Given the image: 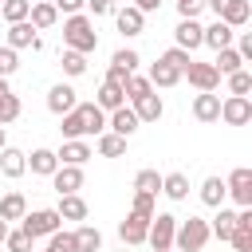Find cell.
<instances>
[{"mask_svg":"<svg viewBox=\"0 0 252 252\" xmlns=\"http://www.w3.org/2000/svg\"><path fill=\"white\" fill-rule=\"evenodd\" d=\"M63 43H67L71 51L91 55V51L98 47V32H94V24H91L83 12H75V16H67V20H63Z\"/></svg>","mask_w":252,"mask_h":252,"instance_id":"6da1fadb","label":"cell"},{"mask_svg":"<svg viewBox=\"0 0 252 252\" xmlns=\"http://www.w3.org/2000/svg\"><path fill=\"white\" fill-rule=\"evenodd\" d=\"M205 244H209V220L189 217V220H181L173 228V248L177 252H201Z\"/></svg>","mask_w":252,"mask_h":252,"instance_id":"7a4b0ae2","label":"cell"},{"mask_svg":"<svg viewBox=\"0 0 252 252\" xmlns=\"http://www.w3.org/2000/svg\"><path fill=\"white\" fill-rule=\"evenodd\" d=\"M173 228H177V217H169V213H154V217H150V228H146V244H150L154 252L173 248Z\"/></svg>","mask_w":252,"mask_h":252,"instance_id":"3957f363","label":"cell"},{"mask_svg":"<svg viewBox=\"0 0 252 252\" xmlns=\"http://www.w3.org/2000/svg\"><path fill=\"white\" fill-rule=\"evenodd\" d=\"M59 224H63V217H59L55 209H35V213H24V232H28L32 240H39V236H51Z\"/></svg>","mask_w":252,"mask_h":252,"instance_id":"277c9868","label":"cell"},{"mask_svg":"<svg viewBox=\"0 0 252 252\" xmlns=\"http://www.w3.org/2000/svg\"><path fill=\"white\" fill-rule=\"evenodd\" d=\"M224 197H232L240 209L252 205V169H248V165H240V169L228 173V181H224Z\"/></svg>","mask_w":252,"mask_h":252,"instance_id":"5b68a950","label":"cell"},{"mask_svg":"<svg viewBox=\"0 0 252 252\" xmlns=\"http://www.w3.org/2000/svg\"><path fill=\"white\" fill-rule=\"evenodd\" d=\"M220 122H228V126H248V122H252V102H248V94H228V98L220 102Z\"/></svg>","mask_w":252,"mask_h":252,"instance_id":"8992f818","label":"cell"},{"mask_svg":"<svg viewBox=\"0 0 252 252\" xmlns=\"http://www.w3.org/2000/svg\"><path fill=\"white\" fill-rule=\"evenodd\" d=\"M181 75H185L197 91H217V87H220V75H217L213 63H197V59H189V67H185Z\"/></svg>","mask_w":252,"mask_h":252,"instance_id":"52a82bcc","label":"cell"},{"mask_svg":"<svg viewBox=\"0 0 252 252\" xmlns=\"http://www.w3.org/2000/svg\"><path fill=\"white\" fill-rule=\"evenodd\" d=\"M146 228H150V217L126 213V220L118 224V236H122V244H146Z\"/></svg>","mask_w":252,"mask_h":252,"instance_id":"ba28073f","label":"cell"},{"mask_svg":"<svg viewBox=\"0 0 252 252\" xmlns=\"http://www.w3.org/2000/svg\"><path fill=\"white\" fill-rule=\"evenodd\" d=\"M8 47H32V51H39L43 43H39V35H35V28L28 24V20H20V24H8Z\"/></svg>","mask_w":252,"mask_h":252,"instance_id":"9c48e42d","label":"cell"},{"mask_svg":"<svg viewBox=\"0 0 252 252\" xmlns=\"http://www.w3.org/2000/svg\"><path fill=\"white\" fill-rule=\"evenodd\" d=\"M193 118H197V122H220V94L201 91V94L193 98Z\"/></svg>","mask_w":252,"mask_h":252,"instance_id":"30bf717a","label":"cell"},{"mask_svg":"<svg viewBox=\"0 0 252 252\" xmlns=\"http://www.w3.org/2000/svg\"><path fill=\"white\" fill-rule=\"evenodd\" d=\"M55 158H59V165H83V161H91L94 154H91V146H87L83 138H67L63 150H55Z\"/></svg>","mask_w":252,"mask_h":252,"instance_id":"8fae6325","label":"cell"},{"mask_svg":"<svg viewBox=\"0 0 252 252\" xmlns=\"http://www.w3.org/2000/svg\"><path fill=\"white\" fill-rule=\"evenodd\" d=\"M51 185H55V193H79L83 189V165H59L51 173Z\"/></svg>","mask_w":252,"mask_h":252,"instance_id":"7c38bea8","label":"cell"},{"mask_svg":"<svg viewBox=\"0 0 252 252\" xmlns=\"http://www.w3.org/2000/svg\"><path fill=\"white\" fill-rule=\"evenodd\" d=\"M201 43H205V28H201L197 20H181V24H177V47L193 55Z\"/></svg>","mask_w":252,"mask_h":252,"instance_id":"4fadbf2b","label":"cell"},{"mask_svg":"<svg viewBox=\"0 0 252 252\" xmlns=\"http://www.w3.org/2000/svg\"><path fill=\"white\" fill-rule=\"evenodd\" d=\"M138 126H142V122H138V114H134L126 102H122L118 110H110V118H106V130H114V134H122V138H130Z\"/></svg>","mask_w":252,"mask_h":252,"instance_id":"5bb4252c","label":"cell"},{"mask_svg":"<svg viewBox=\"0 0 252 252\" xmlns=\"http://www.w3.org/2000/svg\"><path fill=\"white\" fill-rule=\"evenodd\" d=\"M0 173H4V177H12V181H16V177H24V173H28V154H24V150L4 146V150H0Z\"/></svg>","mask_w":252,"mask_h":252,"instance_id":"9a60e30c","label":"cell"},{"mask_svg":"<svg viewBox=\"0 0 252 252\" xmlns=\"http://www.w3.org/2000/svg\"><path fill=\"white\" fill-rule=\"evenodd\" d=\"M248 16H252V4H248V0H224L220 12H217V20H224L228 28H244Z\"/></svg>","mask_w":252,"mask_h":252,"instance_id":"2e32d148","label":"cell"},{"mask_svg":"<svg viewBox=\"0 0 252 252\" xmlns=\"http://www.w3.org/2000/svg\"><path fill=\"white\" fill-rule=\"evenodd\" d=\"M55 20H59V12H55V4H51V0H35V4L28 8V24H32L35 32H47Z\"/></svg>","mask_w":252,"mask_h":252,"instance_id":"e0dca14e","label":"cell"},{"mask_svg":"<svg viewBox=\"0 0 252 252\" xmlns=\"http://www.w3.org/2000/svg\"><path fill=\"white\" fill-rule=\"evenodd\" d=\"M114 20H118V32H122V35H142V28H146V12H138L134 4L118 8Z\"/></svg>","mask_w":252,"mask_h":252,"instance_id":"ac0fdd59","label":"cell"},{"mask_svg":"<svg viewBox=\"0 0 252 252\" xmlns=\"http://www.w3.org/2000/svg\"><path fill=\"white\" fill-rule=\"evenodd\" d=\"M75 102H79V98H75V91H71L67 83H55V87L47 91V110H51V114H67V110H75Z\"/></svg>","mask_w":252,"mask_h":252,"instance_id":"d6986e66","label":"cell"},{"mask_svg":"<svg viewBox=\"0 0 252 252\" xmlns=\"http://www.w3.org/2000/svg\"><path fill=\"white\" fill-rule=\"evenodd\" d=\"M134 114H138V122H158L161 114H165V106H161V98L150 91V94H138L134 98V106H130Z\"/></svg>","mask_w":252,"mask_h":252,"instance_id":"ffe728a7","label":"cell"},{"mask_svg":"<svg viewBox=\"0 0 252 252\" xmlns=\"http://www.w3.org/2000/svg\"><path fill=\"white\" fill-rule=\"evenodd\" d=\"M55 213H59L63 220H87V201H83L79 193H59Z\"/></svg>","mask_w":252,"mask_h":252,"instance_id":"44dd1931","label":"cell"},{"mask_svg":"<svg viewBox=\"0 0 252 252\" xmlns=\"http://www.w3.org/2000/svg\"><path fill=\"white\" fill-rule=\"evenodd\" d=\"M79 114H83V126H87V134H102L106 130V110L102 106H94V102H79Z\"/></svg>","mask_w":252,"mask_h":252,"instance_id":"7402d4cb","label":"cell"},{"mask_svg":"<svg viewBox=\"0 0 252 252\" xmlns=\"http://www.w3.org/2000/svg\"><path fill=\"white\" fill-rule=\"evenodd\" d=\"M28 169H32V173H39V177H51V173L59 169V158H55V150H32V158H28Z\"/></svg>","mask_w":252,"mask_h":252,"instance_id":"603a6c76","label":"cell"},{"mask_svg":"<svg viewBox=\"0 0 252 252\" xmlns=\"http://www.w3.org/2000/svg\"><path fill=\"white\" fill-rule=\"evenodd\" d=\"M232 35H236V32H232L224 20H217V24H209V28H205V43H209L213 51H220V47H232Z\"/></svg>","mask_w":252,"mask_h":252,"instance_id":"cb8c5ba5","label":"cell"},{"mask_svg":"<svg viewBox=\"0 0 252 252\" xmlns=\"http://www.w3.org/2000/svg\"><path fill=\"white\" fill-rule=\"evenodd\" d=\"M122 102H126L122 87H118V83H106V79H102V87H98V94H94V106H102V110H118Z\"/></svg>","mask_w":252,"mask_h":252,"instance_id":"d4e9b609","label":"cell"},{"mask_svg":"<svg viewBox=\"0 0 252 252\" xmlns=\"http://www.w3.org/2000/svg\"><path fill=\"white\" fill-rule=\"evenodd\" d=\"M24 213H28L24 193H4L0 197V220H24Z\"/></svg>","mask_w":252,"mask_h":252,"instance_id":"484cf974","label":"cell"},{"mask_svg":"<svg viewBox=\"0 0 252 252\" xmlns=\"http://www.w3.org/2000/svg\"><path fill=\"white\" fill-rule=\"evenodd\" d=\"M146 79H150V87H173V83L181 79V71H177V67H169L165 59H158V63L150 67V75H146Z\"/></svg>","mask_w":252,"mask_h":252,"instance_id":"4316f807","label":"cell"},{"mask_svg":"<svg viewBox=\"0 0 252 252\" xmlns=\"http://www.w3.org/2000/svg\"><path fill=\"white\" fill-rule=\"evenodd\" d=\"M161 193H165L169 201H185V197H189V177H185V173H165V177H161Z\"/></svg>","mask_w":252,"mask_h":252,"instance_id":"83f0119b","label":"cell"},{"mask_svg":"<svg viewBox=\"0 0 252 252\" xmlns=\"http://www.w3.org/2000/svg\"><path fill=\"white\" fill-rule=\"evenodd\" d=\"M232 228H236V213L220 205V213H217V217H213V224H209V236H217V240H228V236H232Z\"/></svg>","mask_w":252,"mask_h":252,"instance_id":"f1b7e54d","label":"cell"},{"mask_svg":"<svg viewBox=\"0 0 252 252\" xmlns=\"http://www.w3.org/2000/svg\"><path fill=\"white\" fill-rule=\"evenodd\" d=\"M75 248L79 252H102V232L91 228V224H79L75 228Z\"/></svg>","mask_w":252,"mask_h":252,"instance_id":"f546056e","label":"cell"},{"mask_svg":"<svg viewBox=\"0 0 252 252\" xmlns=\"http://www.w3.org/2000/svg\"><path fill=\"white\" fill-rule=\"evenodd\" d=\"M213 67H217V75H232V71H240V67H244V59H240V51H236V47H220V51H217V59H213Z\"/></svg>","mask_w":252,"mask_h":252,"instance_id":"4dcf8cb0","label":"cell"},{"mask_svg":"<svg viewBox=\"0 0 252 252\" xmlns=\"http://www.w3.org/2000/svg\"><path fill=\"white\" fill-rule=\"evenodd\" d=\"M63 122H59V134L63 138H87V126H83V114H79V102H75V110H67V114H59Z\"/></svg>","mask_w":252,"mask_h":252,"instance_id":"1f68e13d","label":"cell"},{"mask_svg":"<svg viewBox=\"0 0 252 252\" xmlns=\"http://www.w3.org/2000/svg\"><path fill=\"white\" fill-rule=\"evenodd\" d=\"M98 154H102V158H122V154H126V138L114 134V130H102V134H98Z\"/></svg>","mask_w":252,"mask_h":252,"instance_id":"d6a6232c","label":"cell"},{"mask_svg":"<svg viewBox=\"0 0 252 252\" xmlns=\"http://www.w3.org/2000/svg\"><path fill=\"white\" fill-rule=\"evenodd\" d=\"M201 201L213 205V209H220V205H224V181H220V177H205V181H201Z\"/></svg>","mask_w":252,"mask_h":252,"instance_id":"836d02e7","label":"cell"},{"mask_svg":"<svg viewBox=\"0 0 252 252\" xmlns=\"http://www.w3.org/2000/svg\"><path fill=\"white\" fill-rule=\"evenodd\" d=\"M134 189H142V193H161V177H158V169H138V177H134Z\"/></svg>","mask_w":252,"mask_h":252,"instance_id":"e575fe53","label":"cell"},{"mask_svg":"<svg viewBox=\"0 0 252 252\" xmlns=\"http://www.w3.org/2000/svg\"><path fill=\"white\" fill-rule=\"evenodd\" d=\"M28 8H32V0H4V4H0V12H4V20H8V24L28 20Z\"/></svg>","mask_w":252,"mask_h":252,"instance_id":"d590c367","label":"cell"},{"mask_svg":"<svg viewBox=\"0 0 252 252\" xmlns=\"http://www.w3.org/2000/svg\"><path fill=\"white\" fill-rule=\"evenodd\" d=\"M43 252H79V248H75V232H59V228H55V232L47 236V248H43Z\"/></svg>","mask_w":252,"mask_h":252,"instance_id":"8d00e7d4","label":"cell"},{"mask_svg":"<svg viewBox=\"0 0 252 252\" xmlns=\"http://www.w3.org/2000/svg\"><path fill=\"white\" fill-rule=\"evenodd\" d=\"M20 118V98L12 94V91H4L0 94V126H8V122H16Z\"/></svg>","mask_w":252,"mask_h":252,"instance_id":"74e56055","label":"cell"},{"mask_svg":"<svg viewBox=\"0 0 252 252\" xmlns=\"http://www.w3.org/2000/svg\"><path fill=\"white\" fill-rule=\"evenodd\" d=\"M59 63H63V71H67V75H83V71H87V55H83V51H71V47L63 51V59H59Z\"/></svg>","mask_w":252,"mask_h":252,"instance_id":"f35d334b","label":"cell"},{"mask_svg":"<svg viewBox=\"0 0 252 252\" xmlns=\"http://www.w3.org/2000/svg\"><path fill=\"white\" fill-rule=\"evenodd\" d=\"M224 79H228V91H232V94H248V91H252V75H248L244 67L232 71V75H224Z\"/></svg>","mask_w":252,"mask_h":252,"instance_id":"ab89813d","label":"cell"},{"mask_svg":"<svg viewBox=\"0 0 252 252\" xmlns=\"http://www.w3.org/2000/svg\"><path fill=\"white\" fill-rule=\"evenodd\" d=\"M154 87H150V79H142V75H126V83H122V94H130V98H138V94H150Z\"/></svg>","mask_w":252,"mask_h":252,"instance_id":"60d3db41","label":"cell"},{"mask_svg":"<svg viewBox=\"0 0 252 252\" xmlns=\"http://www.w3.org/2000/svg\"><path fill=\"white\" fill-rule=\"evenodd\" d=\"M4 244H8V252H32V236L24 232V228H8V236H4Z\"/></svg>","mask_w":252,"mask_h":252,"instance_id":"b9f144b4","label":"cell"},{"mask_svg":"<svg viewBox=\"0 0 252 252\" xmlns=\"http://www.w3.org/2000/svg\"><path fill=\"white\" fill-rule=\"evenodd\" d=\"M110 63H114V67H122V71H130V75H134V71H138V63H142V59H138V51H130V47H122V51H114V59H110Z\"/></svg>","mask_w":252,"mask_h":252,"instance_id":"7bdbcfd3","label":"cell"},{"mask_svg":"<svg viewBox=\"0 0 252 252\" xmlns=\"http://www.w3.org/2000/svg\"><path fill=\"white\" fill-rule=\"evenodd\" d=\"M130 213L154 217V193H142V189H134V205H130Z\"/></svg>","mask_w":252,"mask_h":252,"instance_id":"ee69618b","label":"cell"},{"mask_svg":"<svg viewBox=\"0 0 252 252\" xmlns=\"http://www.w3.org/2000/svg\"><path fill=\"white\" fill-rule=\"evenodd\" d=\"M228 240H232V248H236V252H252V228H244V224H236Z\"/></svg>","mask_w":252,"mask_h":252,"instance_id":"f6af8a7d","label":"cell"},{"mask_svg":"<svg viewBox=\"0 0 252 252\" xmlns=\"http://www.w3.org/2000/svg\"><path fill=\"white\" fill-rule=\"evenodd\" d=\"M16 67H20V59H16V47H8V43H4V47H0V75L8 79Z\"/></svg>","mask_w":252,"mask_h":252,"instance_id":"bcb514c9","label":"cell"},{"mask_svg":"<svg viewBox=\"0 0 252 252\" xmlns=\"http://www.w3.org/2000/svg\"><path fill=\"white\" fill-rule=\"evenodd\" d=\"M161 59H165V63H169V67H177V71H185V67H189V59H193V55H189V51H181V47H169V51H165V55H161Z\"/></svg>","mask_w":252,"mask_h":252,"instance_id":"7dc6e473","label":"cell"},{"mask_svg":"<svg viewBox=\"0 0 252 252\" xmlns=\"http://www.w3.org/2000/svg\"><path fill=\"white\" fill-rule=\"evenodd\" d=\"M201 8H205V0H177V16L181 20H197Z\"/></svg>","mask_w":252,"mask_h":252,"instance_id":"c3c4849f","label":"cell"},{"mask_svg":"<svg viewBox=\"0 0 252 252\" xmlns=\"http://www.w3.org/2000/svg\"><path fill=\"white\" fill-rule=\"evenodd\" d=\"M83 8H87V0H55V12H67V16H75Z\"/></svg>","mask_w":252,"mask_h":252,"instance_id":"681fc988","label":"cell"},{"mask_svg":"<svg viewBox=\"0 0 252 252\" xmlns=\"http://www.w3.org/2000/svg\"><path fill=\"white\" fill-rule=\"evenodd\" d=\"M87 8L94 16H106V12H114V0H87Z\"/></svg>","mask_w":252,"mask_h":252,"instance_id":"f907efd6","label":"cell"},{"mask_svg":"<svg viewBox=\"0 0 252 252\" xmlns=\"http://www.w3.org/2000/svg\"><path fill=\"white\" fill-rule=\"evenodd\" d=\"M126 75H130V71H122V67H114V63L106 67V83H118V87H122V83H126Z\"/></svg>","mask_w":252,"mask_h":252,"instance_id":"816d5d0a","label":"cell"},{"mask_svg":"<svg viewBox=\"0 0 252 252\" xmlns=\"http://www.w3.org/2000/svg\"><path fill=\"white\" fill-rule=\"evenodd\" d=\"M236 51H240V59H252V35H248V32L240 35V47H236Z\"/></svg>","mask_w":252,"mask_h":252,"instance_id":"f5cc1de1","label":"cell"},{"mask_svg":"<svg viewBox=\"0 0 252 252\" xmlns=\"http://www.w3.org/2000/svg\"><path fill=\"white\" fill-rule=\"evenodd\" d=\"M134 8H138V12H158L161 0H134Z\"/></svg>","mask_w":252,"mask_h":252,"instance_id":"db71d44e","label":"cell"},{"mask_svg":"<svg viewBox=\"0 0 252 252\" xmlns=\"http://www.w3.org/2000/svg\"><path fill=\"white\" fill-rule=\"evenodd\" d=\"M4 236H8V220H0V244H4Z\"/></svg>","mask_w":252,"mask_h":252,"instance_id":"11a10c76","label":"cell"},{"mask_svg":"<svg viewBox=\"0 0 252 252\" xmlns=\"http://www.w3.org/2000/svg\"><path fill=\"white\" fill-rule=\"evenodd\" d=\"M4 91H12V87H8V79H4V75H0V94H4Z\"/></svg>","mask_w":252,"mask_h":252,"instance_id":"9f6ffc18","label":"cell"},{"mask_svg":"<svg viewBox=\"0 0 252 252\" xmlns=\"http://www.w3.org/2000/svg\"><path fill=\"white\" fill-rule=\"evenodd\" d=\"M4 146H8V134H4V126H0V150H4Z\"/></svg>","mask_w":252,"mask_h":252,"instance_id":"6f0895ef","label":"cell"},{"mask_svg":"<svg viewBox=\"0 0 252 252\" xmlns=\"http://www.w3.org/2000/svg\"><path fill=\"white\" fill-rule=\"evenodd\" d=\"M161 252H177V248H161Z\"/></svg>","mask_w":252,"mask_h":252,"instance_id":"680465c9","label":"cell"},{"mask_svg":"<svg viewBox=\"0 0 252 252\" xmlns=\"http://www.w3.org/2000/svg\"><path fill=\"white\" fill-rule=\"evenodd\" d=\"M0 4H4V0H0Z\"/></svg>","mask_w":252,"mask_h":252,"instance_id":"91938a15","label":"cell"}]
</instances>
